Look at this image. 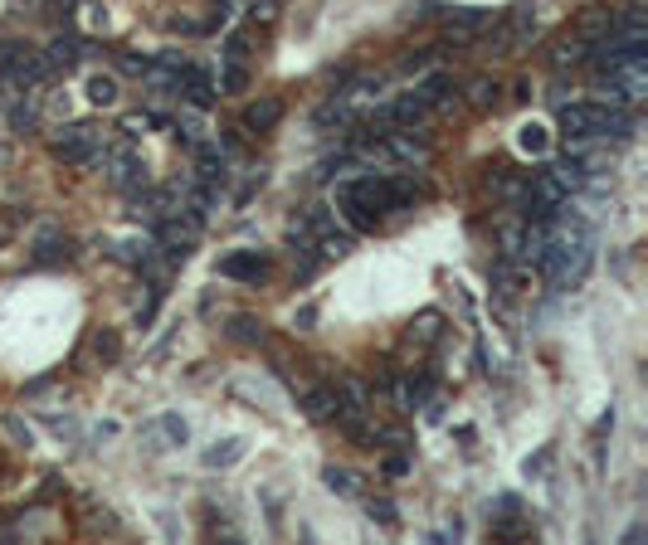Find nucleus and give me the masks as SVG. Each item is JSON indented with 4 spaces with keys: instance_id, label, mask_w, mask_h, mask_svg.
<instances>
[{
    "instance_id": "nucleus-10",
    "label": "nucleus",
    "mask_w": 648,
    "mask_h": 545,
    "mask_svg": "<svg viewBox=\"0 0 648 545\" xmlns=\"http://www.w3.org/2000/svg\"><path fill=\"white\" fill-rule=\"evenodd\" d=\"M483 25H488L483 10H449L444 15V35L454 39V44H473V39L483 35Z\"/></svg>"
},
{
    "instance_id": "nucleus-19",
    "label": "nucleus",
    "mask_w": 648,
    "mask_h": 545,
    "mask_svg": "<svg viewBox=\"0 0 648 545\" xmlns=\"http://www.w3.org/2000/svg\"><path fill=\"white\" fill-rule=\"evenodd\" d=\"M444 331V317L439 312H424L420 322H410V341H434Z\"/></svg>"
},
{
    "instance_id": "nucleus-1",
    "label": "nucleus",
    "mask_w": 648,
    "mask_h": 545,
    "mask_svg": "<svg viewBox=\"0 0 648 545\" xmlns=\"http://www.w3.org/2000/svg\"><path fill=\"white\" fill-rule=\"evenodd\" d=\"M415 176H361L337 190V210L346 215L351 229H376L390 215H400L405 205H415Z\"/></svg>"
},
{
    "instance_id": "nucleus-24",
    "label": "nucleus",
    "mask_w": 648,
    "mask_h": 545,
    "mask_svg": "<svg viewBox=\"0 0 648 545\" xmlns=\"http://www.w3.org/2000/svg\"><path fill=\"white\" fill-rule=\"evenodd\" d=\"M517 146H522V151H532V156H541V151H546V132H541V127H522Z\"/></svg>"
},
{
    "instance_id": "nucleus-23",
    "label": "nucleus",
    "mask_w": 648,
    "mask_h": 545,
    "mask_svg": "<svg viewBox=\"0 0 648 545\" xmlns=\"http://www.w3.org/2000/svg\"><path fill=\"white\" fill-rule=\"evenodd\" d=\"M405 473H410V448L400 443V448L385 458V477H405Z\"/></svg>"
},
{
    "instance_id": "nucleus-6",
    "label": "nucleus",
    "mask_w": 648,
    "mask_h": 545,
    "mask_svg": "<svg viewBox=\"0 0 648 545\" xmlns=\"http://www.w3.org/2000/svg\"><path fill=\"white\" fill-rule=\"evenodd\" d=\"M220 278L254 288V283L268 278V254H259V249H229V254L220 258Z\"/></svg>"
},
{
    "instance_id": "nucleus-14",
    "label": "nucleus",
    "mask_w": 648,
    "mask_h": 545,
    "mask_svg": "<svg viewBox=\"0 0 648 545\" xmlns=\"http://www.w3.org/2000/svg\"><path fill=\"white\" fill-rule=\"evenodd\" d=\"M273 127H278V103L273 98H259V103L244 108V132L259 137V132H273Z\"/></svg>"
},
{
    "instance_id": "nucleus-18",
    "label": "nucleus",
    "mask_w": 648,
    "mask_h": 545,
    "mask_svg": "<svg viewBox=\"0 0 648 545\" xmlns=\"http://www.w3.org/2000/svg\"><path fill=\"white\" fill-rule=\"evenodd\" d=\"M35 122H39V103H35V98H15V103H10V127L30 132Z\"/></svg>"
},
{
    "instance_id": "nucleus-26",
    "label": "nucleus",
    "mask_w": 648,
    "mask_h": 545,
    "mask_svg": "<svg viewBox=\"0 0 648 545\" xmlns=\"http://www.w3.org/2000/svg\"><path fill=\"white\" fill-rule=\"evenodd\" d=\"M546 473H551V448H541L532 463H527V477H546Z\"/></svg>"
},
{
    "instance_id": "nucleus-7",
    "label": "nucleus",
    "mask_w": 648,
    "mask_h": 545,
    "mask_svg": "<svg viewBox=\"0 0 648 545\" xmlns=\"http://www.w3.org/2000/svg\"><path fill=\"white\" fill-rule=\"evenodd\" d=\"M103 171H108V181H113L117 190H142V185H147V166H142V156H137L132 146L108 151V156H103Z\"/></svg>"
},
{
    "instance_id": "nucleus-27",
    "label": "nucleus",
    "mask_w": 648,
    "mask_h": 545,
    "mask_svg": "<svg viewBox=\"0 0 648 545\" xmlns=\"http://www.w3.org/2000/svg\"><path fill=\"white\" fill-rule=\"evenodd\" d=\"M74 10H78V0H49V15H54V20H69Z\"/></svg>"
},
{
    "instance_id": "nucleus-16",
    "label": "nucleus",
    "mask_w": 648,
    "mask_h": 545,
    "mask_svg": "<svg viewBox=\"0 0 648 545\" xmlns=\"http://www.w3.org/2000/svg\"><path fill=\"white\" fill-rule=\"evenodd\" d=\"M244 453H249L244 438H225V443H215V448L205 453V463H210V468H234V458H244Z\"/></svg>"
},
{
    "instance_id": "nucleus-12",
    "label": "nucleus",
    "mask_w": 648,
    "mask_h": 545,
    "mask_svg": "<svg viewBox=\"0 0 648 545\" xmlns=\"http://www.w3.org/2000/svg\"><path fill=\"white\" fill-rule=\"evenodd\" d=\"M429 395H434V375H429V370H420V375H400V404H405V409H424Z\"/></svg>"
},
{
    "instance_id": "nucleus-21",
    "label": "nucleus",
    "mask_w": 648,
    "mask_h": 545,
    "mask_svg": "<svg viewBox=\"0 0 648 545\" xmlns=\"http://www.w3.org/2000/svg\"><path fill=\"white\" fill-rule=\"evenodd\" d=\"M229 336H234V341L259 346V341H264V327H259V322H249V317H234V322H229Z\"/></svg>"
},
{
    "instance_id": "nucleus-4",
    "label": "nucleus",
    "mask_w": 648,
    "mask_h": 545,
    "mask_svg": "<svg viewBox=\"0 0 648 545\" xmlns=\"http://www.w3.org/2000/svg\"><path fill=\"white\" fill-rule=\"evenodd\" d=\"M93 151H98V127H88V122H64L54 132V156L59 161H93Z\"/></svg>"
},
{
    "instance_id": "nucleus-8",
    "label": "nucleus",
    "mask_w": 648,
    "mask_h": 545,
    "mask_svg": "<svg viewBox=\"0 0 648 545\" xmlns=\"http://www.w3.org/2000/svg\"><path fill=\"white\" fill-rule=\"evenodd\" d=\"M429 108H434V93H429V88H410V93H400V98L385 108V122H390V127H420L424 117H429Z\"/></svg>"
},
{
    "instance_id": "nucleus-3",
    "label": "nucleus",
    "mask_w": 648,
    "mask_h": 545,
    "mask_svg": "<svg viewBox=\"0 0 648 545\" xmlns=\"http://www.w3.org/2000/svg\"><path fill=\"white\" fill-rule=\"evenodd\" d=\"M566 200H571V185L561 181V171H546V176H536L532 190H527V219L541 224V219H551L556 210H566Z\"/></svg>"
},
{
    "instance_id": "nucleus-15",
    "label": "nucleus",
    "mask_w": 648,
    "mask_h": 545,
    "mask_svg": "<svg viewBox=\"0 0 648 545\" xmlns=\"http://www.w3.org/2000/svg\"><path fill=\"white\" fill-rule=\"evenodd\" d=\"M88 103H93V108H113L117 103V78L113 73H93V78H88Z\"/></svg>"
},
{
    "instance_id": "nucleus-20",
    "label": "nucleus",
    "mask_w": 648,
    "mask_h": 545,
    "mask_svg": "<svg viewBox=\"0 0 648 545\" xmlns=\"http://www.w3.org/2000/svg\"><path fill=\"white\" fill-rule=\"evenodd\" d=\"M366 516H371V521H381L385 531H395V526H400V511L390 507L385 497H371V502H366Z\"/></svg>"
},
{
    "instance_id": "nucleus-13",
    "label": "nucleus",
    "mask_w": 648,
    "mask_h": 545,
    "mask_svg": "<svg viewBox=\"0 0 648 545\" xmlns=\"http://www.w3.org/2000/svg\"><path fill=\"white\" fill-rule=\"evenodd\" d=\"M303 414L307 419H332V414H337V385H312V390H303Z\"/></svg>"
},
{
    "instance_id": "nucleus-11",
    "label": "nucleus",
    "mask_w": 648,
    "mask_h": 545,
    "mask_svg": "<svg viewBox=\"0 0 648 545\" xmlns=\"http://www.w3.org/2000/svg\"><path fill=\"white\" fill-rule=\"evenodd\" d=\"M83 59V44H78L74 35H59L54 44H49V54H44V69H49V78L54 73H69Z\"/></svg>"
},
{
    "instance_id": "nucleus-9",
    "label": "nucleus",
    "mask_w": 648,
    "mask_h": 545,
    "mask_svg": "<svg viewBox=\"0 0 648 545\" xmlns=\"http://www.w3.org/2000/svg\"><path fill=\"white\" fill-rule=\"evenodd\" d=\"M229 181V166H225V151H215V146H195V185H205V190H225Z\"/></svg>"
},
{
    "instance_id": "nucleus-2",
    "label": "nucleus",
    "mask_w": 648,
    "mask_h": 545,
    "mask_svg": "<svg viewBox=\"0 0 648 545\" xmlns=\"http://www.w3.org/2000/svg\"><path fill=\"white\" fill-rule=\"evenodd\" d=\"M0 78L15 83V88H39V83H49L44 54L25 49V44H0Z\"/></svg>"
},
{
    "instance_id": "nucleus-17",
    "label": "nucleus",
    "mask_w": 648,
    "mask_h": 545,
    "mask_svg": "<svg viewBox=\"0 0 648 545\" xmlns=\"http://www.w3.org/2000/svg\"><path fill=\"white\" fill-rule=\"evenodd\" d=\"M322 482H327L332 492H342V497H361V492H366V487H361V477L351 473V468H327V473H322Z\"/></svg>"
},
{
    "instance_id": "nucleus-25",
    "label": "nucleus",
    "mask_w": 648,
    "mask_h": 545,
    "mask_svg": "<svg viewBox=\"0 0 648 545\" xmlns=\"http://www.w3.org/2000/svg\"><path fill=\"white\" fill-rule=\"evenodd\" d=\"M156 424H161V429H156L161 443H181V438H186V424H181V419H156Z\"/></svg>"
},
{
    "instance_id": "nucleus-5",
    "label": "nucleus",
    "mask_w": 648,
    "mask_h": 545,
    "mask_svg": "<svg viewBox=\"0 0 648 545\" xmlns=\"http://www.w3.org/2000/svg\"><path fill=\"white\" fill-rule=\"evenodd\" d=\"M30 258H35V268H44V273H59V268H69L74 244H69L54 224H44V229L35 234V244H30Z\"/></svg>"
},
{
    "instance_id": "nucleus-22",
    "label": "nucleus",
    "mask_w": 648,
    "mask_h": 545,
    "mask_svg": "<svg viewBox=\"0 0 648 545\" xmlns=\"http://www.w3.org/2000/svg\"><path fill=\"white\" fill-rule=\"evenodd\" d=\"M117 64H122V69H127V73H137V78H152V69H156V54H137V49H132V54H122Z\"/></svg>"
}]
</instances>
